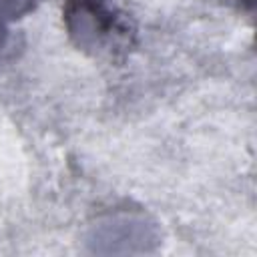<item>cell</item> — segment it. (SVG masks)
Returning <instances> with one entry per match:
<instances>
[{
	"label": "cell",
	"mask_w": 257,
	"mask_h": 257,
	"mask_svg": "<svg viewBox=\"0 0 257 257\" xmlns=\"http://www.w3.org/2000/svg\"><path fill=\"white\" fill-rule=\"evenodd\" d=\"M20 2L22 0H0V34H2V20H4V16L18 12Z\"/></svg>",
	"instance_id": "cell-2"
},
{
	"label": "cell",
	"mask_w": 257,
	"mask_h": 257,
	"mask_svg": "<svg viewBox=\"0 0 257 257\" xmlns=\"http://www.w3.org/2000/svg\"><path fill=\"white\" fill-rule=\"evenodd\" d=\"M161 241L159 229L145 217L116 215L96 223L86 235V247L98 255H139L153 251Z\"/></svg>",
	"instance_id": "cell-1"
}]
</instances>
